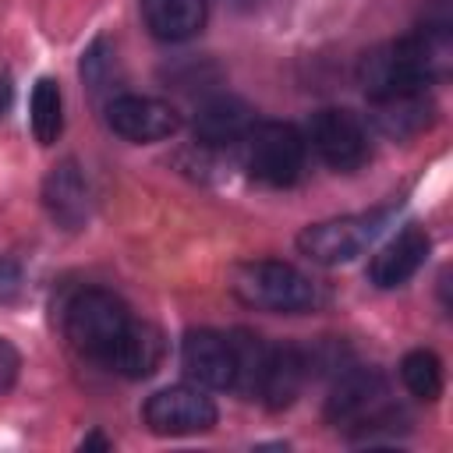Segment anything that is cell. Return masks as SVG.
Here are the masks:
<instances>
[{
    "mask_svg": "<svg viewBox=\"0 0 453 453\" xmlns=\"http://www.w3.org/2000/svg\"><path fill=\"white\" fill-rule=\"evenodd\" d=\"M389 223V209H372V212H350V216H333L322 223H311L297 234L301 255H308L319 265H340L357 258Z\"/></svg>",
    "mask_w": 453,
    "mask_h": 453,
    "instance_id": "obj_5",
    "label": "cell"
},
{
    "mask_svg": "<svg viewBox=\"0 0 453 453\" xmlns=\"http://www.w3.org/2000/svg\"><path fill=\"white\" fill-rule=\"evenodd\" d=\"M81 446H85V449H92V446H99V449H110V442H106L103 435H88V439H85Z\"/></svg>",
    "mask_w": 453,
    "mask_h": 453,
    "instance_id": "obj_23",
    "label": "cell"
},
{
    "mask_svg": "<svg viewBox=\"0 0 453 453\" xmlns=\"http://www.w3.org/2000/svg\"><path fill=\"white\" fill-rule=\"evenodd\" d=\"M255 127V110L237 96H212L195 113V134L202 145H234Z\"/></svg>",
    "mask_w": 453,
    "mask_h": 453,
    "instance_id": "obj_15",
    "label": "cell"
},
{
    "mask_svg": "<svg viewBox=\"0 0 453 453\" xmlns=\"http://www.w3.org/2000/svg\"><path fill=\"white\" fill-rule=\"evenodd\" d=\"M42 205L50 212V219L64 230H81L88 223L92 212V195H88V180L81 173V166L74 159H60L46 180H42Z\"/></svg>",
    "mask_w": 453,
    "mask_h": 453,
    "instance_id": "obj_11",
    "label": "cell"
},
{
    "mask_svg": "<svg viewBox=\"0 0 453 453\" xmlns=\"http://www.w3.org/2000/svg\"><path fill=\"white\" fill-rule=\"evenodd\" d=\"M159 361H163L159 329H152L145 322H131L127 333L120 336V343L113 347V354L106 357V368L124 375V379H145L159 368Z\"/></svg>",
    "mask_w": 453,
    "mask_h": 453,
    "instance_id": "obj_16",
    "label": "cell"
},
{
    "mask_svg": "<svg viewBox=\"0 0 453 453\" xmlns=\"http://www.w3.org/2000/svg\"><path fill=\"white\" fill-rule=\"evenodd\" d=\"M145 28L163 42H184L205 25V0H142Z\"/></svg>",
    "mask_w": 453,
    "mask_h": 453,
    "instance_id": "obj_17",
    "label": "cell"
},
{
    "mask_svg": "<svg viewBox=\"0 0 453 453\" xmlns=\"http://www.w3.org/2000/svg\"><path fill=\"white\" fill-rule=\"evenodd\" d=\"M304 152H308V142L294 124L265 120L244 134V166L255 180L269 188L294 184L304 170Z\"/></svg>",
    "mask_w": 453,
    "mask_h": 453,
    "instance_id": "obj_4",
    "label": "cell"
},
{
    "mask_svg": "<svg viewBox=\"0 0 453 453\" xmlns=\"http://www.w3.org/2000/svg\"><path fill=\"white\" fill-rule=\"evenodd\" d=\"M428 248H432V241H428V234H425L421 226H403L396 237H389V241L372 255V262H368V280H372L375 287H386V290L407 283V280L421 269Z\"/></svg>",
    "mask_w": 453,
    "mask_h": 453,
    "instance_id": "obj_12",
    "label": "cell"
},
{
    "mask_svg": "<svg viewBox=\"0 0 453 453\" xmlns=\"http://www.w3.org/2000/svg\"><path fill=\"white\" fill-rule=\"evenodd\" d=\"M180 365L188 379L202 389H234L237 382V350L234 340L216 329H191L180 343Z\"/></svg>",
    "mask_w": 453,
    "mask_h": 453,
    "instance_id": "obj_9",
    "label": "cell"
},
{
    "mask_svg": "<svg viewBox=\"0 0 453 453\" xmlns=\"http://www.w3.org/2000/svg\"><path fill=\"white\" fill-rule=\"evenodd\" d=\"M308 142L319 152V159L333 170H357L368 159V131L361 124V117H354L350 110H319L308 124Z\"/></svg>",
    "mask_w": 453,
    "mask_h": 453,
    "instance_id": "obj_8",
    "label": "cell"
},
{
    "mask_svg": "<svg viewBox=\"0 0 453 453\" xmlns=\"http://www.w3.org/2000/svg\"><path fill=\"white\" fill-rule=\"evenodd\" d=\"M386 379L375 368H350L336 379L329 400H326V418L333 425H350L372 432V428H389L400 414L386 400Z\"/></svg>",
    "mask_w": 453,
    "mask_h": 453,
    "instance_id": "obj_6",
    "label": "cell"
},
{
    "mask_svg": "<svg viewBox=\"0 0 453 453\" xmlns=\"http://www.w3.org/2000/svg\"><path fill=\"white\" fill-rule=\"evenodd\" d=\"M442 53H446V46L439 39H432L428 32L393 39L361 57L357 81L365 85L368 99L407 92V88H425L432 81V74L439 71Z\"/></svg>",
    "mask_w": 453,
    "mask_h": 453,
    "instance_id": "obj_1",
    "label": "cell"
},
{
    "mask_svg": "<svg viewBox=\"0 0 453 453\" xmlns=\"http://www.w3.org/2000/svg\"><path fill=\"white\" fill-rule=\"evenodd\" d=\"M432 120H435V106L425 96V88H407V92L372 99V124L379 134H386L393 142H407V138L421 134Z\"/></svg>",
    "mask_w": 453,
    "mask_h": 453,
    "instance_id": "obj_13",
    "label": "cell"
},
{
    "mask_svg": "<svg viewBox=\"0 0 453 453\" xmlns=\"http://www.w3.org/2000/svg\"><path fill=\"white\" fill-rule=\"evenodd\" d=\"M21 294V265L7 255H0V304L14 301Z\"/></svg>",
    "mask_w": 453,
    "mask_h": 453,
    "instance_id": "obj_20",
    "label": "cell"
},
{
    "mask_svg": "<svg viewBox=\"0 0 453 453\" xmlns=\"http://www.w3.org/2000/svg\"><path fill=\"white\" fill-rule=\"evenodd\" d=\"M142 418L156 435H198L216 425V403L202 386H166L145 400Z\"/></svg>",
    "mask_w": 453,
    "mask_h": 453,
    "instance_id": "obj_7",
    "label": "cell"
},
{
    "mask_svg": "<svg viewBox=\"0 0 453 453\" xmlns=\"http://www.w3.org/2000/svg\"><path fill=\"white\" fill-rule=\"evenodd\" d=\"M28 124L39 145H53L64 131V96L53 78H39L28 103Z\"/></svg>",
    "mask_w": 453,
    "mask_h": 453,
    "instance_id": "obj_18",
    "label": "cell"
},
{
    "mask_svg": "<svg viewBox=\"0 0 453 453\" xmlns=\"http://www.w3.org/2000/svg\"><path fill=\"white\" fill-rule=\"evenodd\" d=\"M131 311L127 304L110 294V290H99V287H88L81 294H74V301L67 304V315H64V329H67V340L92 361L106 365V357L113 354V347L120 343V336L127 333L131 326Z\"/></svg>",
    "mask_w": 453,
    "mask_h": 453,
    "instance_id": "obj_3",
    "label": "cell"
},
{
    "mask_svg": "<svg viewBox=\"0 0 453 453\" xmlns=\"http://www.w3.org/2000/svg\"><path fill=\"white\" fill-rule=\"evenodd\" d=\"M308 372H311V357L301 347H269L265 361H262V372H258L255 393L265 400V407L280 411V407L294 403V396L301 393Z\"/></svg>",
    "mask_w": 453,
    "mask_h": 453,
    "instance_id": "obj_14",
    "label": "cell"
},
{
    "mask_svg": "<svg viewBox=\"0 0 453 453\" xmlns=\"http://www.w3.org/2000/svg\"><path fill=\"white\" fill-rule=\"evenodd\" d=\"M400 379L411 396L418 400H435L442 393V361L432 350H411L400 361Z\"/></svg>",
    "mask_w": 453,
    "mask_h": 453,
    "instance_id": "obj_19",
    "label": "cell"
},
{
    "mask_svg": "<svg viewBox=\"0 0 453 453\" xmlns=\"http://www.w3.org/2000/svg\"><path fill=\"white\" fill-rule=\"evenodd\" d=\"M11 99H14V88H11V78H7V74H0V120H4V113L11 110Z\"/></svg>",
    "mask_w": 453,
    "mask_h": 453,
    "instance_id": "obj_22",
    "label": "cell"
},
{
    "mask_svg": "<svg viewBox=\"0 0 453 453\" xmlns=\"http://www.w3.org/2000/svg\"><path fill=\"white\" fill-rule=\"evenodd\" d=\"M230 290L248 308L273 311V315H301L319 304V287L301 269L276 258L237 265L230 276Z\"/></svg>",
    "mask_w": 453,
    "mask_h": 453,
    "instance_id": "obj_2",
    "label": "cell"
},
{
    "mask_svg": "<svg viewBox=\"0 0 453 453\" xmlns=\"http://www.w3.org/2000/svg\"><path fill=\"white\" fill-rule=\"evenodd\" d=\"M106 124L127 142H163L180 127V113L152 96H113L106 103Z\"/></svg>",
    "mask_w": 453,
    "mask_h": 453,
    "instance_id": "obj_10",
    "label": "cell"
},
{
    "mask_svg": "<svg viewBox=\"0 0 453 453\" xmlns=\"http://www.w3.org/2000/svg\"><path fill=\"white\" fill-rule=\"evenodd\" d=\"M18 368H21V357H18V350L0 336V393L18 379Z\"/></svg>",
    "mask_w": 453,
    "mask_h": 453,
    "instance_id": "obj_21",
    "label": "cell"
}]
</instances>
